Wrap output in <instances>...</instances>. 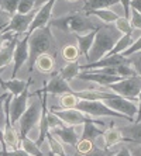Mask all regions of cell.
Wrapping results in <instances>:
<instances>
[{
	"mask_svg": "<svg viewBox=\"0 0 141 156\" xmlns=\"http://www.w3.org/2000/svg\"><path fill=\"white\" fill-rule=\"evenodd\" d=\"M121 35L123 34L120 33L113 24H106V26L99 27L96 37H95L93 45H92L91 51L86 56L87 63L96 62L110 54V51L114 48L116 42L121 38Z\"/></svg>",
	"mask_w": 141,
	"mask_h": 156,
	"instance_id": "obj_1",
	"label": "cell"
},
{
	"mask_svg": "<svg viewBox=\"0 0 141 156\" xmlns=\"http://www.w3.org/2000/svg\"><path fill=\"white\" fill-rule=\"evenodd\" d=\"M52 35H51V27L48 24L44 28H38L28 34V72H33L35 68V62L44 54H50L52 49Z\"/></svg>",
	"mask_w": 141,
	"mask_h": 156,
	"instance_id": "obj_2",
	"label": "cell"
},
{
	"mask_svg": "<svg viewBox=\"0 0 141 156\" xmlns=\"http://www.w3.org/2000/svg\"><path fill=\"white\" fill-rule=\"evenodd\" d=\"M87 16L82 14H69L61 18H55L50 21V27H55V28L61 30L64 33H85V31H92V30L98 28V26H95L92 21L87 20Z\"/></svg>",
	"mask_w": 141,
	"mask_h": 156,
	"instance_id": "obj_3",
	"label": "cell"
},
{
	"mask_svg": "<svg viewBox=\"0 0 141 156\" xmlns=\"http://www.w3.org/2000/svg\"><path fill=\"white\" fill-rule=\"evenodd\" d=\"M76 110H79L82 113H85L86 115L92 117V118H96V117H112V118H121V120H127L130 122H134L131 118H128L127 115L117 113L114 110L109 108L107 105L105 104L100 100H80L76 104Z\"/></svg>",
	"mask_w": 141,
	"mask_h": 156,
	"instance_id": "obj_4",
	"label": "cell"
},
{
	"mask_svg": "<svg viewBox=\"0 0 141 156\" xmlns=\"http://www.w3.org/2000/svg\"><path fill=\"white\" fill-rule=\"evenodd\" d=\"M105 89H109L110 91L121 96V97L135 101L138 94L141 93V77L138 75L130 76V77H124V79H121L117 83L109 84Z\"/></svg>",
	"mask_w": 141,
	"mask_h": 156,
	"instance_id": "obj_5",
	"label": "cell"
},
{
	"mask_svg": "<svg viewBox=\"0 0 141 156\" xmlns=\"http://www.w3.org/2000/svg\"><path fill=\"white\" fill-rule=\"evenodd\" d=\"M41 111H43V98H37L31 104L25 108L23 115L18 120V125H20V138L27 136L28 132L40 122L41 118Z\"/></svg>",
	"mask_w": 141,
	"mask_h": 156,
	"instance_id": "obj_6",
	"label": "cell"
},
{
	"mask_svg": "<svg viewBox=\"0 0 141 156\" xmlns=\"http://www.w3.org/2000/svg\"><path fill=\"white\" fill-rule=\"evenodd\" d=\"M51 111L57 117H59L69 127H75L78 124H86V122L102 124L99 121H95L92 117L86 115L85 113H82V111H79V110H76V108H55V107H52Z\"/></svg>",
	"mask_w": 141,
	"mask_h": 156,
	"instance_id": "obj_7",
	"label": "cell"
},
{
	"mask_svg": "<svg viewBox=\"0 0 141 156\" xmlns=\"http://www.w3.org/2000/svg\"><path fill=\"white\" fill-rule=\"evenodd\" d=\"M37 10H33L27 13V14H20L16 13L14 16H11L10 23L7 27H4L2 33H17V34H25L28 33V28L33 23L34 17H35Z\"/></svg>",
	"mask_w": 141,
	"mask_h": 156,
	"instance_id": "obj_8",
	"label": "cell"
},
{
	"mask_svg": "<svg viewBox=\"0 0 141 156\" xmlns=\"http://www.w3.org/2000/svg\"><path fill=\"white\" fill-rule=\"evenodd\" d=\"M106 105L109 108L114 110L117 113L127 115L128 118L134 121L135 118V114H137V104L133 101V100H128V98H124L121 96H116L113 98H107V100H103Z\"/></svg>",
	"mask_w": 141,
	"mask_h": 156,
	"instance_id": "obj_9",
	"label": "cell"
},
{
	"mask_svg": "<svg viewBox=\"0 0 141 156\" xmlns=\"http://www.w3.org/2000/svg\"><path fill=\"white\" fill-rule=\"evenodd\" d=\"M55 3H57V0H48L47 3L43 4V6L38 9V11L35 13V17H34L27 34H31L33 31H35V30L44 28V27H47L48 24H50L51 14H52V9H54Z\"/></svg>",
	"mask_w": 141,
	"mask_h": 156,
	"instance_id": "obj_10",
	"label": "cell"
},
{
	"mask_svg": "<svg viewBox=\"0 0 141 156\" xmlns=\"http://www.w3.org/2000/svg\"><path fill=\"white\" fill-rule=\"evenodd\" d=\"M28 34L25 33V37L23 40L17 41V45H16L14 49V56H13V61H14V66H13V73H11V79H16L18 70L23 68L25 62H28Z\"/></svg>",
	"mask_w": 141,
	"mask_h": 156,
	"instance_id": "obj_11",
	"label": "cell"
},
{
	"mask_svg": "<svg viewBox=\"0 0 141 156\" xmlns=\"http://www.w3.org/2000/svg\"><path fill=\"white\" fill-rule=\"evenodd\" d=\"M28 87H25L23 93H20L18 96H11L10 100V121L11 124L18 122L20 117L23 115V113L27 108V101H28Z\"/></svg>",
	"mask_w": 141,
	"mask_h": 156,
	"instance_id": "obj_12",
	"label": "cell"
},
{
	"mask_svg": "<svg viewBox=\"0 0 141 156\" xmlns=\"http://www.w3.org/2000/svg\"><path fill=\"white\" fill-rule=\"evenodd\" d=\"M124 63H127V58H124L121 54L107 55V56L99 59V61H96V62H92V63L80 66V72H85V70H96V69H102V68H116V66L124 65Z\"/></svg>",
	"mask_w": 141,
	"mask_h": 156,
	"instance_id": "obj_13",
	"label": "cell"
},
{
	"mask_svg": "<svg viewBox=\"0 0 141 156\" xmlns=\"http://www.w3.org/2000/svg\"><path fill=\"white\" fill-rule=\"evenodd\" d=\"M78 79L86 80V82H93V83H98L99 86L107 87L109 84L117 83L124 77L113 76V75H103V73H98L95 70H85V72H80L78 75Z\"/></svg>",
	"mask_w": 141,
	"mask_h": 156,
	"instance_id": "obj_14",
	"label": "cell"
},
{
	"mask_svg": "<svg viewBox=\"0 0 141 156\" xmlns=\"http://www.w3.org/2000/svg\"><path fill=\"white\" fill-rule=\"evenodd\" d=\"M45 91L51 93V94H58V96H64V94H72V87L69 86V83L66 82L61 75H55L52 79L45 84Z\"/></svg>",
	"mask_w": 141,
	"mask_h": 156,
	"instance_id": "obj_15",
	"label": "cell"
},
{
	"mask_svg": "<svg viewBox=\"0 0 141 156\" xmlns=\"http://www.w3.org/2000/svg\"><path fill=\"white\" fill-rule=\"evenodd\" d=\"M47 96L48 93L45 91V89H43V111H41V118H40V127H38V131H40V135H38V139H37V146H41L44 144V141L47 139V135L50 132V127H48V121H47V113H48V108H47Z\"/></svg>",
	"mask_w": 141,
	"mask_h": 156,
	"instance_id": "obj_16",
	"label": "cell"
},
{
	"mask_svg": "<svg viewBox=\"0 0 141 156\" xmlns=\"http://www.w3.org/2000/svg\"><path fill=\"white\" fill-rule=\"evenodd\" d=\"M51 134L54 135L57 139H61L64 144L71 146H75L79 141V136L76 135L73 127H69V125H65V127H59V128H54V129L50 131Z\"/></svg>",
	"mask_w": 141,
	"mask_h": 156,
	"instance_id": "obj_17",
	"label": "cell"
},
{
	"mask_svg": "<svg viewBox=\"0 0 141 156\" xmlns=\"http://www.w3.org/2000/svg\"><path fill=\"white\" fill-rule=\"evenodd\" d=\"M18 35H20V34H16V37L13 40L7 41L3 47L0 48V69H2L3 66L9 65V63L13 61L14 49H16V45H17V41H18Z\"/></svg>",
	"mask_w": 141,
	"mask_h": 156,
	"instance_id": "obj_18",
	"label": "cell"
},
{
	"mask_svg": "<svg viewBox=\"0 0 141 156\" xmlns=\"http://www.w3.org/2000/svg\"><path fill=\"white\" fill-rule=\"evenodd\" d=\"M114 122H110V128L106 129L103 132V136H105V144H106V149L112 148L113 145L116 144H120V142H128V139L121 134V131L119 128H114L113 125Z\"/></svg>",
	"mask_w": 141,
	"mask_h": 156,
	"instance_id": "obj_19",
	"label": "cell"
},
{
	"mask_svg": "<svg viewBox=\"0 0 141 156\" xmlns=\"http://www.w3.org/2000/svg\"><path fill=\"white\" fill-rule=\"evenodd\" d=\"M98 28L92 30V31H89L87 34H85V35H80V34H76V41H78V48H79V52L80 54H83V56L86 58L87 54H89V51H91L92 45H93V41H95V37H96V33H98Z\"/></svg>",
	"mask_w": 141,
	"mask_h": 156,
	"instance_id": "obj_20",
	"label": "cell"
},
{
	"mask_svg": "<svg viewBox=\"0 0 141 156\" xmlns=\"http://www.w3.org/2000/svg\"><path fill=\"white\" fill-rule=\"evenodd\" d=\"M28 83H30V80L25 83V80H20V79L3 80L0 77V86L13 96H18L20 93H23V90H24L25 87H28Z\"/></svg>",
	"mask_w": 141,
	"mask_h": 156,
	"instance_id": "obj_21",
	"label": "cell"
},
{
	"mask_svg": "<svg viewBox=\"0 0 141 156\" xmlns=\"http://www.w3.org/2000/svg\"><path fill=\"white\" fill-rule=\"evenodd\" d=\"M119 129L128 139V142L141 144V121L140 122H133L131 125H126V127H120Z\"/></svg>",
	"mask_w": 141,
	"mask_h": 156,
	"instance_id": "obj_22",
	"label": "cell"
},
{
	"mask_svg": "<svg viewBox=\"0 0 141 156\" xmlns=\"http://www.w3.org/2000/svg\"><path fill=\"white\" fill-rule=\"evenodd\" d=\"M96 16V17L99 18V20H102L103 23H106V24H114V21H116L117 18L120 17L117 13H114V11H112L110 9H100V10H91L87 11V13H85V16Z\"/></svg>",
	"mask_w": 141,
	"mask_h": 156,
	"instance_id": "obj_23",
	"label": "cell"
},
{
	"mask_svg": "<svg viewBox=\"0 0 141 156\" xmlns=\"http://www.w3.org/2000/svg\"><path fill=\"white\" fill-rule=\"evenodd\" d=\"M119 0H86V3L83 6L82 10L85 13L91 10H100V9H109L114 6V4H119Z\"/></svg>",
	"mask_w": 141,
	"mask_h": 156,
	"instance_id": "obj_24",
	"label": "cell"
},
{
	"mask_svg": "<svg viewBox=\"0 0 141 156\" xmlns=\"http://www.w3.org/2000/svg\"><path fill=\"white\" fill-rule=\"evenodd\" d=\"M103 132L105 131L100 129L96 125V122H86V124H83V132H82L80 139H87V141L93 142L99 135H103Z\"/></svg>",
	"mask_w": 141,
	"mask_h": 156,
	"instance_id": "obj_25",
	"label": "cell"
},
{
	"mask_svg": "<svg viewBox=\"0 0 141 156\" xmlns=\"http://www.w3.org/2000/svg\"><path fill=\"white\" fill-rule=\"evenodd\" d=\"M79 73H80V65L79 63H78V62H68V63L62 68V70H61L59 75H61L66 82H71L72 79L78 77Z\"/></svg>",
	"mask_w": 141,
	"mask_h": 156,
	"instance_id": "obj_26",
	"label": "cell"
},
{
	"mask_svg": "<svg viewBox=\"0 0 141 156\" xmlns=\"http://www.w3.org/2000/svg\"><path fill=\"white\" fill-rule=\"evenodd\" d=\"M35 66H37V69L40 70V72H43V73L52 72V69H54V58H52L50 54L41 55L40 58L37 59Z\"/></svg>",
	"mask_w": 141,
	"mask_h": 156,
	"instance_id": "obj_27",
	"label": "cell"
},
{
	"mask_svg": "<svg viewBox=\"0 0 141 156\" xmlns=\"http://www.w3.org/2000/svg\"><path fill=\"white\" fill-rule=\"evenodd\" d=\"M131 44H133V34H126V35H121V38H120V40L116 42L114 48L110 51V54H109V55L123 54L127 48L130 47ZM106 56H107V55H106Z\"/></svg>",
	"mask_w": 141,
	"mask_h": 156,
	"instance_id": "obj_28",
	"label": "cell"
},
{
	"mask_svg": "<svg viewBox=\"0 0 141 156\" xmlns=\"http://www.w3.org/2000/svg\"><path fill=\"white\" fill-rule=\"evenodd\" d=\"M20 148H23L30 156H44L43 152L40 151V146H37L34 141L28 138V136H23L21 142H20Z\"/></svg>",
	"mask_w": 141,
	"mask_h": 156,
	"instance_id": "obj_29",
	"label": "cell"
},
{
	"mask_svg": "<svg viewBox=\"0 0 141 156\" xmlns=\"http://www.w3.org/2000/svg\"><path fill=\"white\" fill-rule=\"evenodd\" d=\"M79 48L76 45H65L64 49H62V56L66 62H76L79 58Z\"/></svg>",
	"mask_w": 141,
	"mask_h": 156,
	"instance_id": "obj_30",
	"label": "cell"
},
{
	"mask_svg": "<svg viewBox=\"0 0 141 156\" xmlns=\"http://www.w3.org/2000/svg\"><path fill=\"white\" fill-rule=\"evenodd\" d=\"M114 27H116L123 35H126V34H133V27H131V24H130V20L126 17L117 18L116 21H114Z\"/></svg>",
	"mask_w": 141,
	"mask_h": 156,
	"instance_id": "obj_31",
	"label": "cell"
},
{
	"mask_svg": "<svg viewBox=\"0 0 141 156\" xmlns=\"http://www.w3.org/2000/svg\"><path fill=\"white\" fill-rule=\"evenodd\" d=\"M79 101V98L73 94H64L59 100L61 108H76V104Z\"/></svg>",
	"mask_w": 141,
	"mask_h": 156,
	"instance_id": "obj_32",
	"label": "cell"
},
{
	"mask_svg": "<svg viewBox=\"0 0 141 156\" xmlns=\"http://www.w3.org/2000/svg\"><path fill=\"white\" fill-rule=\"evenodd\" d=\"M127 63L130 66H133V69L135 70V73L141 77V51L130 55V56L127 58Z\"/></svg>",
	"mask_w": 141,
	"mask_h": 156,
	"instance_id": "obj_33",
	"label": "cell"
},
{
	"mask_svg": "<svg viewBox=\"0 0 141 156\" xmlns=\"http://www.w3.org/2000/svg\"><path fill=\"white\" fill-rule=\"evenodd\" d=\"M35 10V0H20L17 6V13L27 14L30 11Z\"/></svg>",
	"mask_w": 141,
	"mask_h": 156,
	"instance_id": "obj_34",
	"label": "cell"
},
{
	"mask_svg": "<svg viewBox=\"0 0 141 156\" xmlns=\"http://www.w3.org/2000/svg\"><path fill=\"white\" fill-rule=\"evenodd\" d=\"M20 0H0V7L10 16H14L17 13V6Z\"/></svg>",
	"mask_w": 141,
	"mask_h": 156,
	"instance_id": "obj_35",
	"label": "cell"
},
{
	"mask_svg": "<svg viewBox=\"0 0 141 156\" xmlns=\"http://www.w3.org/2000/svg\"><path fill=\"white\" fill-rule=\"evenodd\" d=\"M93 142L92 141H87V139H80L78 141V144L75 145L76 148V152H78V155H85V153L91 152L92 149H93Z\"/></svg>",
	"mask_w": 141,
	"mask_h": 156,
	"instance_id": "obj_36",
	"label": "cell"
},
{
	"mask_svg": "<svg viewBox=\"0 0 141 156\" xmlns=\"http://www.w3.org/2000/svg\"><path fill=\"white\" fill-rule=\"evenodd\" d=\"M116 75L120 77H130V76H135L137 73L133 69V66H130L128 63H124V65L116 66Z\"/></svg>",
	"mask_w": 141,
	"mask_h": 156,
	"instance_id": "obj_37",
	"label": "cell"
},
{
	"mask_svg": "<svg viewBox=\"0 0 141 156\" xmlns=\"http://www.w3.org/2000/svg\"><path fill=\"white\" fill-rule=\"evenodd\" d=\"M47 121H48V127H50V131L54 129V128H59V127H65L66 124L59 118L57 117L52 111H48L47 113Z\"/></svg>",
	"mask_w": 141,
	"mask_h": 156,
	"instance_id": "obj_38",
	"label": "cell"
},
{
	"mask_svg": "<svg viewBox=\"0 0 141 156\" xmlns=\"http://www.w3.org/2000/svg\"><path fill=\"white\" fill-rule=\"evenodd\" d=\"M140 51H141V35L138 37L135 41H133V44H131L130 47L127 48V49H126V51H124L121 55H123L124 58H128L130 55L135 54V52H140Z\"/></svg>",
	"mask_w": 141,
	"mask_h": 156,
	"instance_id": "obj_39",
	"label": "cell"
},
{
	"mask_svg": "<svg viewBox=\"0 0 141 156\" xmlns=\"http://www.w3.org/2000/svg\"><path fill=\"white\" fill-rule=\"evenodd\" d=\"M130 24L133 28L141 30V14L135 10H131L130 13Z\"/></svg>",
	"mask_w": 141,
	"mask_h": 156,
	"instance_id": "obj_40",
	"label": "cell"
},
{
	"mask_svg": "<svg viewBox=\"0 0 141 156\" xmlns=\"http://www.w3.org/2000/svg\"><path fill=\"white\" fill-rule=\"evenodd\" d=\"M78 156H113L112 152H109L107 149H100V148H96L93 146L91 152L85 153V155H78Z\"/></svg>",
	"mask_w": 141,
	"mask_h": 156,
	"instance_id": "obj_41",
	"label": "cell"
},
{
	"mask_svg": "<svg viewBox=\"0 0 141 156\" xmlns=\"http://www.w3.org/2000/svg\"><path fill=\"white\" fill-rule=\"evenodd\" d=\"M10 20H11V16L9 14V13H6L3 9L0 7V33L3 31L4 27H7V24L10 23Z\"/></svg>",
	"mask_w": 141,
	"mask_h": 156,
	"instance_id": "obj_42",
	"label": "cell"
},
{
	"mask_svg": "<svg viewBox=\"0 0 141 156\" xmlns=\"http://www.w3.org/2000/svg\"><path fill=\"white\" fill-rule=\"evenodd\" d=\"M119 2H120V4L123 6V17L130 20V13H131L130 3H131V0H119Z\"/></svg>",
	"mask_w": 141,
	"mask_h": 156,
	"instance_id": "obj_43",
	"label": "cell"
},
{
	"mask_svg": "<svg viewBox=\"0 0 141 156\" xmlns=\"http://www.w3.org/2000/svg\"><path fill=\"white\" fill-rule=\"evenodd\" d=\"M16 34L17 33H0V48L3 47L7 41L13 40V38L16 37Z\"/></svg>",
	"mask_w": 141,
	"mask_h": 156,
	"instance_id": "obj_44",
	"label": "cell"
},
{
	"mask_svg": "<svg viewBox=\"0 0 141 156\" xmlns=\"http://www.w3.org/2000/svg\"><path fill=\"white\" fill-rule=\"evenodd\" d=\"M7 155L9 156H30L23 148H18V149H14V151H10V152H7Z\"/></svg>",
	"mask_w": 141,
	"mask_h": 156,
	"instance_id": "obj_45",
	"label": "cell"
},
{
	"mask_svg": "<svg viewBox=\"0 0 141 156\" xmlns=\"http://www.w3.org/2000/svg\"><path fill=\"white\" fill-rule=\"evenodd\" d=\"M137 100H138V107H137V114H135L134 122H140V121H141V93L138 94Z\"/></svg>",
	"mask_w": 141,
	"mask_h": 156,
	"instance_id": "obj_46",
	"label": "cell"
},
{
	"mask_svg": "<svg viewBox=\"0 0 141 156\" xmlns=\"http://www.w3.org/2000/svg\"><path fill=\"white\" fill-rule=\"evenodd\" d=\"M130 9H131V10L138 11V13L141 14V0H131Z\"/></svg>",
	"mask_w": 141,
	"mask_h": 156,
	"instance_id": "obj_47",
	"label": "cell"
},
{
	"mask_svg": "<svg viewBox=\"0 0 141 156\" xmlns=\"http://www.w3.org/2000/svg\"><path fill=\"white\" fill-rule=\"evenodd\" d=\"M113 156H134V155L131 153V151L128 148H121L119 152L113 153Z\"/></svg>",
	"mask_w": 141,
	"mask_h": 156,
	"instance_id": "obj_48",
	"label": "cell"
},
{
	"mask_svg": "<svg viewBox=\"0 0 141 156\" xmlns=\"http://www.w3.org/2000/svg\"><path fill=\"white\" fill-rule=\"evenodd\" d=\"M0 141H2V144H3L4 146V151L7 152V148H6V144H4V135H3V128L0 127Z\"/></svg>",
	"mask_w": 141,
	"mask_h": 156,
	"instance_id": "obj_49",
	"label": "cell"
},
{
	"mask_svg": "<svg viewBox=\"0 0 141 156\" xmlns=\"http://www.w3.org/2000/svg\"><path fill=\"white\" fill-rule=\"evenodd\" d=\"M47 2H48V0H35V10H37V9H40L41 6H43V4H45Z\"/></svg>",
	"mask_w": 141,
	"mask_h": 156,
	"instance_id": "obj_50",
	"label": "cell"
},
{
	"mask_svg": "<svg viewBox=\"0 0 141 156\" xmlns=\"http://www.w3.org/2000/svg\"><path fill=\"white\" fill-rule=\"evenodd\" d=\"M134 156H141V149L140 151H134Z\"/></svg>",
	"mask_w": 141,
	"mask_h": 156,
	"instance_id": "obj_51",
	"label": "cell"
},
{
	"mask_svg": "<svg viewBox=\"0 0 141 156\" xmlns=\"http://www.w3.org/2000/svg\"><path fill=\"white\" fill-rule=\"evenodd\" d=\"M0 148H3V152H6V151H4V146H3V144H2V141H0Z\"/></svg>",
	"mask_w": 141,
	"mask_h": 156,
	"instance_id": "obj_52",
	"label": "cell"
},
{
	"mask_svg": "<svg viewBox=\"0 0 141 156\" xmlns=\"http://www.w3.org/2000/svg\"><path fill=\"white\" fill-rule=\"evenodd\" d=\"M68 2H76V0H68Z\"/></svg>",
	"mask_w": 141,
	"mask_h": 156,
	"instance_id": "obj_53",
	"label": "cell"
}]
</instances>
